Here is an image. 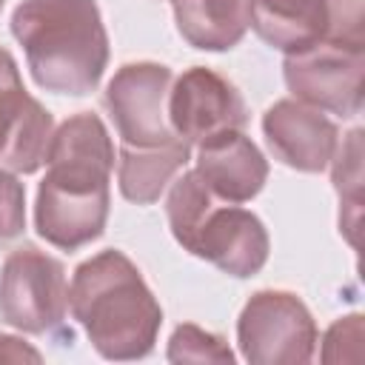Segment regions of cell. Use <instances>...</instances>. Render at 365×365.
<instances>
[{"instance_id": "6da1fadb", "label": "cell", "mask_w": 365, "mask_h": 365, "mask_svg": "<svg viewBox=\"0 0 365 365\" xmlns=\"http://www.w3.org/2000/svg\"><path fill=\"white\" fill-rule=\"evenodd\" d=\"M48 171L37 188L34 228L63 251L97 240L108 220V177L114 145L103 120L91 111L68 117L48 145Z\"/></svg>"}, {"instance_id": "7a4b0ae2", "label": "cell", "mask_w": 365, "mask_h": 365, "mask_svg": "<svg viewBox=\"0 0 365 365\" xmlns=\"http://www.w3.org/2000/svg\"><path fill=\"white\" fill-rule=\"evenodd\" d=\"M68 305L97 354L117 362L148 356L163 325L157 297L140 268L117 248L77 265Z\"/></svg>"}, {"instance_id": "3957f363", "label": "cell", "mask_w": 365, "mask_h": 365, "mask_svg": "<svg viewBox=\"0 0 365 365\" xmlns=\"http://www.w3.org/2000/svg\"><path fill=\"white\" fill-rule=\"evenodd\" d=\"M11 34L40 88L83 97L100 86L108 34L94 0H23L11 14Z\"/></svg>"}, {"instance_id": "277c9868", "label": "cell", "mask_w": 365, "mask_h": 365, "mask_svg": "<svg viewBox=\"0 0 365 365\" xmlns=\"http://www.w3.org/2000/svg\"><path fill=\"white\" fill-rule=\"evenodd\" d=\"M237 342L251 365H302L317 348V322L291 291H257L240 311Z\"/></svg>"}, {"instance_id": "5b68a950", "label": "cell", "mask_w": 365, "mask_h": 365, "mask_svg": "<svg viewBox=\"0 0 365 365\" xmlns=\"http://www.w3.org/2000/svg\"><path fill=\"white\" fill-rule=\"evenodd\" d=\"M68 308L66 268L37 245L14 248L0 268V317L17 331L48 334Z\"/></svg>"}, {"instance_id": "8992f818", "label": "cell", "mask_w": 365, "mask_h": 365, "mask_svg": "<svg viewBox=\"0 0 365 365\" xmlns=\"http://www.w3.org/2000/svg\"><path fill=\"white\" fill-rule=\"evenodd\" d=\"M174 74L163 63H125L106 86L103 103L125 145L151 148L174 140L168 123V91Z\"/></svg>"}, {"instance_id": "52a82bcc", "label": "cell", "mask_w": 365, "mask_h": 365, "mask_svg": "<svg viewBox=\"0 0 365 365\" xmlns=\"http://www.w3.org/2000/svg\"><path fill=\"white\" fill-rule=\"evenodd\" d=\"M282 71L291 94L299 103L339 117L359 114L365 48L319 43L308 51L288 54Z\"/></svg>"}, {"instance_id": "ba28073f", "label": "cell", "mask_w": 365, "mask_h": 365, "mask_svg": "<svg viewBox=\"0 0 365 365\" xmlns=\"http://www.w3.org/2000/svg\"><path fill=\"white\" fill-rule=\"evenodd\" d=\"M168 123L185 143H202L220 131L242 128L248 108L231 80L214 68L194 66L182 71L168 91Z\"/></svg>"}, {"instance_id": "9c48e42d", "label": "cell", "mask_w": 365, "mask_h": 365, "mask_svg": "<svg viewBox=\"0 0 365 365\" xmlns=\"http://www.w3.org/2000/svg\"><path fill=\"white\" fill-rule=\"evenodd\" d=\"M51 134V114L26 91L14 57L0 48V163L34 174L48 157Z\"/></svg>"}, {"instance_id": "30bf717a", "label": "cell", "mask_w": 365, "mask_h": 365, "mask_svg": "<svg viewBox=\"0 0 365 365\" xmlns=\"http://www.w3.org/2000/svg\"><path fill=\"white\" fill-rule=\"evenodd\" d=\"M268 231L262 220L245 208L234 205H211L202 222L197 225L191 242L185 245L188 254L208 259L220 271L245 279L262 271L268 259Z\"/></svg>"}, {"instance_id": "8fae6325", "label": "cell", "mask_w": 365, "mask_h": 365, "mask_svg": "<svg viewBox=\"0 0 365 365\" xmlns=\"http://www.w3.org/2000/svg\"><path fill=\"white\" fill-rule=\"evenodd\" d=\"M262 134L279 163L305 174L325 171L339 145L334 120L299 100H277L262 114Z\"/></svg>"}, {"instance_id": "7c38bea8", "label": "cell", "mask_w": 365, "mask_h": 365, "mask_svg": "<svg viewBox=\"0 0 365 365\" xmlns=\"http://www.w3.org/2000/svg\"><path fill=\"white\" fill-rule=\"evenodd\" d=\"M208 191L225 202L254 200L268 180V160L242 128L220 131L197 145V168Z\"/></svg>"}, {"instance_id": "4fadbf2b", "label": "cell", "mask_w": 365, "mask_h": 365, "mask_svg": "<svg viewBox=\"0 0 365 365\" xmlns=\"http://www.w3.org/2000/svg\"><path fill=\"white\" fill-rule=\"evenodd\" d=\"M248 26L285 54L308 51L328 37V11L314 0H251Z\"/></svg>"}, {"instance_id": "5bb4252c", "label": "cell", "mask_w": 365, "mask_h": 365, "mask_svg": "<svg viewBox=\"0 0 365 365\" xmlns=\"http://www.w3.org/2000/svg\"><path fill=\"white\" fill-rule=\"evenodd\" d=\"M188 154H191V143H185L182 137H174L151 148H134L123 143L117 163L120 194L128 202L151 205L154 200H160V194L177 177V171L185 168Z\"/></svg>"}, {"instance_id": "9a60e30c", "label": "cell", "mask_w": 365, "mask_h": 365, "mask_svg": "<svg viewBox=\"0 0 365 365\" xmlns=\"http://www.w3.org/2000/svg\"><path fill=\"white\" fill-rule=\"evenodd\" d=\"M251 0H174L182 40L202 51H228L248 31Z\"/></svg>"}, {"instance_id": "2e32d148", "label": "cell", "mask_w": 365, "mask_h": 365, "mask_svg": "<svg viewBox=\"0 0 365 365\" xmlns=\"http://www.w3.org/2000/svg\"><path fill=\"white\" fill-rule=\"evenodd\" d=\"M334 185L339 194V231L348 237L351 245H356V228H359V194H362V128H354L342 145H336L334 157Z\"/></svg>"}, {"instance_id": "e0dca14e", "label": "cell", "mask_w": 365, "mask_h": 365, "mask_svg": "<svg viewBox=\"0 0 365 365\" xmlns=\"http://www.w3.org/2000/svg\"><path fill=\"white\" fill-rule=\"evenodd\" d=\"M214 202L217 197L208 191V185L200 180L197 171H182V177L174 180L168 200H165V214H168L171 234L182 248L191 242L197 225L202 222V217L208 214Z\"/></svg>"}, {"instance_id": "ac0fdd59", "label": "cell", "mask_w": 365, "mask_h": 365, "mask_svg": "<svg viewBox=\"0 0 365 365\" xmlns=\"http://www.w3.org/2000/svg\"><path fill=\"white\" fill-rule=\"evenodd\" d=\"M168 359L171 362H234V354L222 342V336L185 322V325H177L168 339Z\"/></svg>"}, {"instance_id": "d6986e66", "label": "cell", "mask_w": 365, "mask_h": 365, "mask_svg": "<svg viewBox=\"0 0 365 365\" xmlns=\"http://www.w3.org/2000/svg\"><path fill=\"white\" fill-rule=\"evenodd\" d=\"M328 11V37L325 43L365 48V17L362 0H314Z\"/></svg>"}, {"instance_id": "ffe728a7", "label": "cell", "mask_w": 365, "mask_h": 365, "mask_svg": "<svg viewBox=\"0 0 365 365\" xmlns=\"http://www.w3.org/2000/svg\"><path fill=\"white\" fill-rule=\"evenodd\" d=\"M26 228V188L23 182L0 168V242L20 237Z\"/></svg>"}, {"instance_id": "44dd1931", "label": "cell", "mask_w": 365, "mask_h": 365, "mask_svg": "<svg viewBox=\"0 0 365 365\" xmlns=\"http://www.w3.org/2000/svg\"><path fill=\"white\" fill-rule=\"evenodd\" d=\"M359 342H362V317L359 314L342 317L328 328V334L322 339V359L325 362H339V348L342 345L359 348Z\"/></svg>"}, {"instance_id": "7402d4cb", "label": "cell", "mask_w": 365, "mask_h": 365, "mask_svg": "<svg viewBox=\"0 0 365 365\" xmlns=\"http://www.w3.org/2000/svg\"><path fill=\"white\" fill-rule=\"evenodd\" d=\"M0 359H40L37 351H31L29 345H23L17 336H6L0 334Z\"/></svg>"}, {"instance_id": "603a6c76", "label": "cell", "mask_w": 365, "mask_h": 365, "mask_svg": "<svg viewBox=\"0 0 365 365\" xmlns=\"http://www.w3.org/2000/svg\"><path fill=\"white\" fill-rule=\"evenodd\" d=\"M3 3H6V0H0V9H3Z\"/></svg>"}]
</instances>
